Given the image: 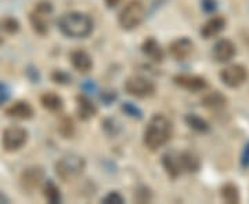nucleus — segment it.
<instances>
[{"mask_svg":"<svg viewBox=\"0 0 249 204\" xmlns=\"http://www.w3.org/2000/svg\"><path fill=\"white\" fill-rule=\"evenodd\" d=\"M58 28L62 33L68 37L79 39L86 37L93 31V21L91 18L80 11H71L62 14L58 19Z\"/></svg>","mask_w":249,"mask_h":204,"instance_id":"nucleus-1","label":"nucleus"},{"mask_svg":"<svg viewBox=\"0 0 249 204\" xmlns=\"http://www.w3.org/2000/svg\"><path fill=\"white\" fill-rule=\"evenodd\" d=\"M172 134V125L163 115H155L144 133V145L150 151H157L169 141Z\"/></svg>","mask_w":249,"mask_h":204,"instance_id":"nucleus-2","label":"nucleus"},{"mask_svg":"<svg viewBox=\"0 0 249 204\" xmlns=\"http://www.w3.org/2000/svg\"><path fill=\"white\" fill-rule=\"evenodd\" d=\"M85 167H86V163L83 157H80L78 155H68L55 163V173L62 181L67 182V181H72L79 177L85 171Z\"/></svg>","mask_w":249,"mask_h":204,"instance_id":"nucleus-3","label":"nucleus"},{"mask_svg":"<svg viewBox=\"0 0 249 204\" xmlns=\"http://www.w3.org/2000/svg\"><path fill=\"white\" fill-rule=\"evenodd\" d=\"M144 16H145V7H144L142 0H132L121 11L119 25L126 31L134 29L142 24Z\"/></svg>","mask_w":249,"mask_h":204,"instance_id":"nucleus-4","label":"nucleus"},{"mask_svg":"<svg viewBox=\"0 0 249 204\" xmlns=\"http://www.w3.org/2000/svg\"><path fill=\"white\" fill-rule=\"evenodd\" d=\"M28 141V131L19 126H10L1 135V143L4 151H19Z\"/></svg>","mask_w":249,"mask_h":204,"instance_id":"nucleus-5","label":"nucleus"},{"mask_svg":"<svg viewBox=\"0 0 249 204\" xmlns=\"http://www.w3.org/2000/svg\"><path fill=\"white\" fill-rule=\"evenodd\" d=\"M124 90L127 94L133 95L136 98H147L154 95L155 93V86L151 80L142 76H133L129 78L124 83Z\"/></svg>","mask_w":249,"mask_h":204,"instance_id":"nucleus-6","label":"nucleus"},{"mask_svg":"<svg viewBox=\"0 0 249 204\" xmlns=\"http://www.w3.org/2000/svg\"><path fill=\"white\" fill-rule=\"evenodd\" d=\"M247 78H248V72L242 65H238V63L230 65L220 72V79L230 89L240 87L241 84L247 81Z\"/></svg>","mask_w":249,"mask_h":204,"instance_id":"nucleus-7","label":"nucleus"},{"mask_svg":"<svg viewBox=\"0 0 249 204\" xmlns=\"http://www.w3.org/2000/svg\"><path fill=\"white\" fill-rule=\"evenodd\" d=\"M45 181V171L42 167H28L22 171L19 182L21 188L27 192H34L37 188L40 187Z\"/></svg>","mask_w":249,"mask_h":204,"instance_id":"nucleus-8","label":"nucleus"},{"mask_svg":"<svg viewBox=\"0 0 249 204\" xmlns=\"http://www.w3.org/2000/svg\"><path fill=\"white\" fill-rule=\"evenodd\" d=\"M235 45L229 39L219 40L213 47V58L217 63H229L235 57Z\"/></svg>","mask_w":249,"mask_h":204,"instance_id":"nucleus-9","label":"nucleus"},{"mask_svg":"<svg viewBox=\"0 0 249 204\" xmlns=\"http://www.w3.org/2000/svg\"><path fill=\"white\" fill-rule=\"evenodd\" d=\"M194 50V45L190 39L187 37H180V39H176L175 42H172L169 46V53L170 55L178 60V61H183L188 58L191 53Z\"/></svg>","mask_w":249,"mask_h":204,"instance_id":"nucleus-10","label":"nucleus"},{"mask_svg":"<svg viewBox=\"0 0 249 204\" xmlns=\"http://www.w3.org/2000/svg\"><path fill=\"white\" fill-rule=\"evenodd\" d=\"M175 83L188 91H202L208 87L206 80L196 75H178L175 78Z\"/></svg>","mask_w":249,"mask_h":204,"instance_id":"nucleus-11","label":"nucleus"},{"mask_svg":"<svg viewBox=\"0 0 249 204\" xmlns=\"http://www.w3.org/2000/svg\"><path fill=\"white\" fill-rule=\"evenodd\" d=\"M6 115L18 120H28L34 116V108L25 101H17L6 109Z\"/></svg>","mask_w":249,"mask_h":204,"instance_id":"nucleus-12","label":"nucleus"},{"mask_svg":"<svg viewBox=\"0 0 249 204\" xmlns=\"http://www.w3.org/2000/svg\"><path fill=\"white\" fill-rule=\"evenodd\" d=\"M71 63L72 66L78 72L88 73L93 68V61L91 57L83 50H75L71 53Z\"/></svg>","mask_w":249,"mask_h":204,"instance_id":"nucleus-13","label":"nucleus"},{"mask_svg":"<svg viewBox=\"0 0 249 204\" xmlns=\"http://www.w3.org/2000/svg\"><path fill=\"white\" fill-rule=\"evenodd\" d=\"M224 27H226V19L223 17L211 18L201 29V35L204 36L205 39H211V37L219 35L224 29Z\"/></svg>","mask_w":249,"mask_h":204,"instance_id":"nucleus-14","label":"nucleus"},{"mask_svg":"<svg viewBox=\"0 0 249 204\" xmlns=\"http://www.w3.org/2000/svg\"><path fill=\"white\" fill-rule=\"evenodd\" d=\"M142 53L145 54L154 63H160L163 60V50L155 39H147L142 47Z\"/></svg>","mask_w":249,"mask_h":204,"instance_id":"nucleus-15","label":"nucleus"},{"mask_svg":"<svg viewBox=\"0 0 249 204\" xmlns=\"http://www.w3.org/2000/svg\"><path fill=\"white\" fill-rule=\"evenodd\" d=\"M40 104L42 107L47 109V110H52V112H57V110H61L62 105V98L55 94L53 91H49V93H45L42 97H40Z\"/></svg>","mask_w":249,"mask_h":204,"instance_id":"nucleus-16","label":"nucleus"},{"mask_svg":"<svg viewBox=\"0 0 249 204\" xmlns=\"http://www.w3.org/2000/svg\"><path fill=\"white\" fill-rule=\"evenodd\" d=\"M202 104H204L205 108L217 110V109H223L227 105V98L224 97L222 93L213 91V93H209L208 95L202 98Z\"/></svg>","mask_w":249,"mask_h":204,"instance_id":"nucleus-17","label":"nucleus"},{"mask_svg":"<svg viewBox=\"0 0 249 204\" xmlns=\"http://www.w3.org/2000/svg\"><path fill=\"white\" fill-rule=\"evenodd\" d=\"M76 101H78V115H79L82 120H88L91 116L96 115L97 109L93 105V102L90 101L89 98L79 95L76 98Z\"/></svg>","mask_w":249,"mask_h":204,"instance_id":"nucleus-18","label":"nucleus"},{"mask_svg":"<svg viewBox=\"0 0 249 204\" xmlns=\"http://www.w3.org/2000/svg\"><path fill=\"white\" fill-rule=\"evenodd\" d=\"M162 164H163V167L166 170V173H168L172 178H176L180 175V173H181V166H180L178 156L165 155V156L162 157Z\"/></svg>","mask_w":249,"mask_h":204,"instance_id":"nucleus-19","label":"nucleus"},{"mask_svg":"<svg viewBox=\"0 0 249 204\" xmlns=\"http://www.w3.org/2000/svg\"><path fill=\"white\" fill-rule=\"evenodd\" d=\"M46 17L45 14H42V13H39V11H34L32 14H31V25L34 28V31H35L36 33H39V35H46L47 33V31H49V27H47V22H46Z\"/></svg>","mask_w":249,"mask_h":204,"instance_id":"nucleus-20","label":"nucleus"},{"mask_svg":"<svg viewBox=\"0 0 249 204\" xmlns=\"http://www.w3.org/2000/svg\"><path fill=\"white\" fill-rule=\"evenodd\" d=\"M178 160H180L181 170H186V171H190V173H194V171H196V170L199 169V160H198V157L194 156L193 153H188V152L180 153V155H178Z\"/></svg>","mask_w":249,"mask_h":204,"instance_id":"nucleus-21","label":"nucleus"},{"mask_svg":"<svg viewBox=\"0 0 249 204\" xmlns=\"http://www.w3.org/2000/svg\"><path fill=\"white\" fill-rule=\"evenodd\" d=\"M222 199L229 204L240 203V192L234 184H226L222 188Z\"/></svg>","mask_w":249,"mask_h":204,"instance_id":"nucleus-22","label":"nucleus"},{"mask_svg":"<svg viewBox=\"0 0 249 204\" xmlns=\"http://www.w3.org/2000/svg\"><path fill=\"white\" fill-rule=\"evenodd\" d=\"M43 195L45 199L52 204H57L61 202V193H60V189L54 185L53 182H47L46 184L45 189H43Z\"/></svg>","mask_w":249,"mask_h":204,"instance_id":"nucleus-23","label":"nucleus"},{"mask_svg":"<svg viewBox=\"0 0 249 204\" xmlns=\"http://www.w3.org/2000/svg\"><path fill=\"white\" fill-rule=\"evenodd\" d=\"M186 122H187V125L190 126L193 130L198 131V133H206V131L209 130V126H208V123L205 122L202 117H199V116L188 115L186 117Z\"/></svg>","mask_w":249,"mask_h":204,"instance_id":"nucleus-24","label":"nucleus"},{"mask_svg":"<svg viewBox=\"0 0 249 204\" xmlns=\"http://www.w3.org/2000/svg\"><path fill=\"white\" fill-rule=\"evenodd\" d=\"M0 28L1 31H4L9 35H14L19 31V22L16 18L13 17H4L0 21Z\"/></svg>","mask_w":249,"mask_h":204,"instance_id":"nucleus-25","label":"nucleus"},{"mask_svg":"<svg viewBox=\"0 0 249 204\" xmlns=\"http://www.w3.org/2000/svg\"><path fill=\"white\" fill-rule=\"evenodd\" d=\"M60 133H61L65 138H68V137H71L72 135V133H73V123H72V120L70 117H65L61 123H60Z\"/></svg>","mask_w":249,"mask_h":204,"instance_id":"nucleus-26","label":"nucleus"},{"mask_svg":"<svg viewBox=\"0 0 249 204\" xmlns=\"http://www.w3.org/2000/svg\"><path fill=\"white\" fill-rule=\"evenodd\" d=\"M103 202L106 204H121L124 203V197L119 195L118 192H111V193H108V195L103 199Z\"/></svg>","mask_w":249,"mask_h":204,"instance_id":"nucleus-27","label":"nucleus"},{"mask_svg":"<svg viewBox=\"0 0 249 204\" xmlns=\"http://www.w3.org/2000/svg\"><path fill=\"white\" fill-rule=\"evenodd\" d=\"M7 98H9V89L3 83H0V105L4 104Z\"/></svg>","mask_w":249,"mask_h":204,"instance_id":"nucleus-28","label":"nucleus"},{"mask_svg":"<svg viewBox=\"0 0 249 204\" xmlns=\"http://www.w3.org/2000/svg\"><path fill=\"white\" fill-rule=\"evenodd\" d=\"M121 1H122V0H106L108 7H115V6H118Z\"/></svg>","mask_w":249,"mask_h":204,"instance_id":"nucleus-29","label":"nucleus"},{"mask_svg":"<svg viewBox=\"0 0 249 204\" xmlns=\"http://www.w3.org/2000/svg\"><path fill=\"white\" fill-rule=\"evenodd\" d=\"M244 164H249V145L245 149V156H244Z\"/></svg>","mask_w":249,"mask_h":204,"instance_id":"nucleus-30","label":"nucleus"},{"mask_svg":"<svg viewBox=\"0 0 249 204\" xmlns=\"http://www.w3.org/2000/svg\"><path fill=\"white\" fill-rule=\"evenodd\" d=\"M7 202H9V200H7V199H6L4 196L0 193V203H7Z\"/></svg>","mask_w":249,"mask_h":204,"instance_id":"nucleus-31","label":"nucleus"},{"mask_svg":"<svg viewBox=\"0 0 249 204\" xmlns=\"http://www.w3.org/2000/svg\"><path fill=\"white\" fill-rule=\"evenodd\" d=\"M3 43V37H1V35H0V45Z\"/></svg>","mask_w":249,"mask_h":204,"instance_id":"nucleus-32","label":"nucleus"}]
</instances>
